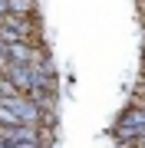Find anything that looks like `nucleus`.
I'll use <instances>...</instances> for the list:
<instances>
[{"instance_id": "3", "label": "nucleus", "mask_w": 145, "mask_h": 148, "mask_svg": "<svg viewBox=\"0 0 145 148\" xmlns=\"http://www.w3.org/2000/svg\"><path fill=\"white\" fill-rule=\"evenodd\" d=\"M16 95H23V92L16 89V86L7 79V76H0V99H16Z\"/></svg>"}, {"instance_id": "5", "label": "nucleus", "mask_w": 145, "mask_h": 148, "mask_svg": "<svg viewBox=\"0 0 145 148\" xmlns=\"http://www.w3.org/2000/svg\"><path fill=\"white\" fill-rule=\"evenodd\" d=\"M135 95H145V79L139 82V89H135Z\"/></svg>"}, {"instance_id": "1", "label": "nucleus", "mask_w": 145, "mask_h": 148, "mask_svg": "<svg viewBox=\"0 0 145 148\" xmlns=\"http://www.w3.org/2000/svg\"><path fill=\"white\" fill-rule=\"evenodd\" d=\"M119 125H122V128H139V132H145V112L132 106L125 115H119Z\"/></svg>"}, {"instance_id": "2", "label": "nucleus", "mask_w": 145, "mask_h": 148, "mask_svg": "<svg viewBox=\"0 0 145 148\" xmlns=\"http://www.w3.org/2000/svg\"><path fill=\"white\" fill-rule=\"evenodd\" d=\"M10 13L13 16H30L33 13V0H10Z\"/></svg>"}, {"instance_id": "4", "label": "nucleus", "mask_w": 145, "mask_h": 148, "mask_svg": "<svg viewBox=\"0 0 145 148\" xmlns=\"http://www.w3.org/2000/svg\"><path fill=\"white\" fill-rule=\"evenodd\" d=\"M132 106H135V109H142V112H145V95H135V99H132Z\"/></svg>"}, {"instance_id": "6", "label": "nucleus", "mask_w": 145, "mask_h": 148, "mask_svg": "<svg viewBox=\"0 0 145 148\" xmlns=\"http://www.w3.org/2000/svg\"><path fill=\"white\" fill-rule=\"evenodd\" d=\"M0 148H10V145H3V142H0Z\"/></svg>"}]
</instances>
